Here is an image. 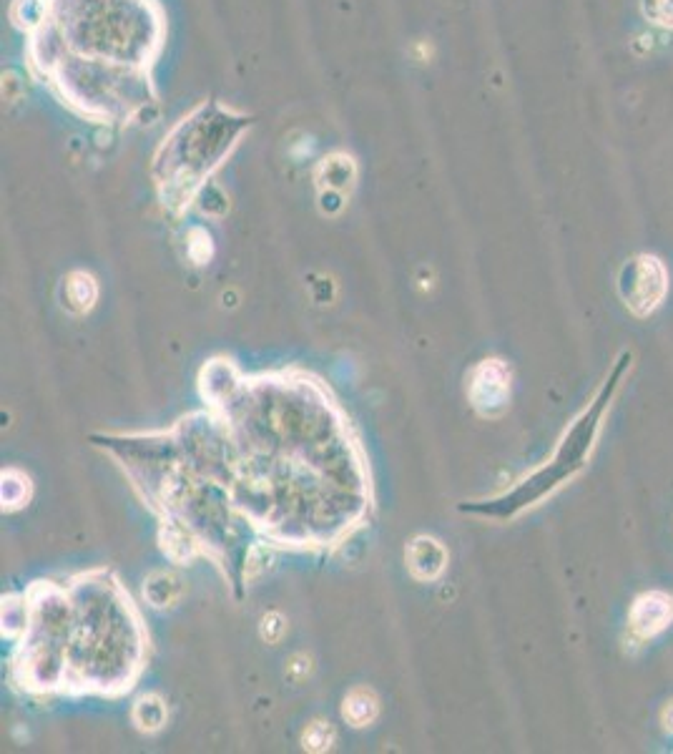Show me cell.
I'll list each match as a JSON object with an SVG mask.
<instances>
[{"label": "cell", "mask_w": 673, "mask_h": 754, "mask_svg": "<svg viewBox=\"0 0 673 754\" xmlns=\"http://www.w3.org/2000/svg\"><path fill=\"white\" fill-rule=\"evenodd\" d=\"M66 589L73 614L66 692H129L146 662V631L129 594L108 571L78 576Z\"/></svg>", "instance_id": "obj_1"}, {"label": "cell", "mask_w": 673, "mask_h": 754, "mask_svg": "<svg viewBox=\"0 0 673 754\" xmlns=\"http://www.w3.org/2000/svg\"><path fill=\"white\" fill-rule=\"evenodd\" d=\"M631 365L633 352H621V357H618L616 365H613L611 375H608L601 383V388H598L596 398H593L591 403H588V408L568 425L566 433L560 435L558 445H555L548 463L540 465L530 476H525L523 481L515 483L510 491L498 493V496L493 498H483V501L460 503V513L490 518V521H513L520 513L540 506L545 498H550L555 491H560L568 481H573V478L586 468L588 460H591V453L593 448H596L598 435H601L603 428V418H606V413L611 410L613 398H616L618 390H621L623 377L631 370Z\"/></svg>", "instance_id": "obj_2"}, {"label": "cell", "mask_w": 673, "mask_h": 754, "mask_svg": "<svg viewBox=\"0 0 673 754\" xmlns=\"http://www.w3.org/2000/svg\"><path fill=\"white\" fill-rule=\"evenodd\" d=\"M38 63L51 76L63 99L93 119H129L149 104L146 68L81 56L61 41L36 43Z\"/></svg>", "instance_id": "obj_3"}, {"label": "cell", "mask_w": 673, "mask_h": 754, "mask_svg": "<svg viewBox=\"0 0 673 754\" xmlns=\"http://www.w3.org/2000/svg\"><path fill=\"white\" fill-rule=\"evenodd\" d=\"M28 624L16 656L18 682L31 692H66L71 596L66 586L38 584L26 594Z\"/></svg>", "instance_id": "obj_4"}, {"label": "cell", "mask_w": 673, "mask_h": 754, "mask_svg": "<svg viewBox=\"0 0 673 754\" xmlns=\"http://www.w3.org/2000/svg\"><path fill=\"white\" fill-rule=\"evenodd\" d=\"M242 126V119H232L227 111L201 109L174 129L156 159L159 184L166 189L164 197L169 204L194 197L206 176L229 154Z\"/></svg>", "instance_id": "obj_5"}, {"label": "cell", "mask_w": 673, "mask_h": 754, "mask_svg": "<svg viewBox=\"0 0 673 754\" xmlns=\"http://www.w3.org/2000/svg\"><path fill=\"white\" fill-rule=\"evenodd\" d=\"M618 292L633 315H651L668 292V272L661 259L651 257V254H638L636 259H631L621 269Z\"/></svg>", "instance_id": "obj_6"}, {"label": "cell", "mask_w": 673, "mask_h": 754, "mask_svg": "<svg viewBox=\"0 0 673 754\" xmlns=\"http://www.w3.org/2000/svg\"><path fill=\"white\" fill-rule=\"evenodd\" d=\"M510 367L500 357L480 360L468 375V400L483 418H500L510 405Z\"/></svg>", "instance_id": "obj_7"}, {"label": "cell", "mask_w": 673, "mask_h": 754, "mask_svg": "<svg viewBox=\"0 0 673 754\" xmlns=\"http://www.w3.org/2000/svg\"><path fill=\"white\" fill-rule=\"evenodd\" d=\"M673 624V596L666 591H648L633 601L628 626L638 639H653Z\"/></svg>", "instance_id": "obj_8"}, {"label": "cell", "mask_w": 673, "mask_h": 754, "mask_svg": "<svg viewBox=\"0 0 673 754\" xmlns=\"http://www.w3.org/2000/svg\"><path fill=\"white\" fill-rule=\"evenodd\" d=\"M119 3L121 0H43V6H46V18L43 21L63 33L91 21V18L101 16V13L119 6Z\"/></svg>", "instance_id": "obj_9"}, {"label": "cell", "mask_w": 673, "mask_h": 754, "mask_svg": "<svg viewBox=\"0 0 673 754\" xmlns=\"http://www.w3.org/2000/svg\"><path fill=\"white\" fill-rule=\"evenodd\" d=\"M405 561L417 581H435L447 569V551L437 538L415 536L407 543Z\"/></svg>", "instance_id": "obj_10"}, {"label": "cell", "mask_w": 673, "mask_h": 754, "mask_svg": "<svg viewBox=\"0 0 673 754\" xmlns=\"http://www.w3.org/2000/svg\"><path fill=\"white\" fill-rule=\"evenodd\" d=\"M98 300L96 279L88 272H73L63 279V307L73 315H86Z\"/></svg>", "instance_id": "obj_11"}, {"label": "cell", "mask_w": 673, "mask_h": 754, "mask_svg": "<svg viewBox=\"0 0 673 754\" xmlns=\"http://www.w3.org/2000/svg\"><path fill=\"white\" fill-rule=\"evenodd\" d=\"M380 714V699L370 687H355L345 699H342V719L350 727L362 729L370 727Z\"/></svg>", "instance_id": "obj_12"}, {"label": "cell", "mask_w": 673, "mask_h": 754, "mask_svg": "<svg viewBox=\"0 0 673 754\" xmlns=\"http://www.w3.org/2000/svg\"><path fill=\"white\" fill-rule=\"evenodd\" d=\"M144 596L154 609H164V606L176 604V599L181 596V579L176 574H171V571H154L144 581Z\"/></svg>", "instance_id": "obj_13"}, {"label": "cell", "mask_w": 673, "mask_h": 754, "mask_svg": "<svg viewBox=\"0 0 673 754\" xmlns=\"http://www.w3.org/2000/svg\"><path fill=\"white\" fill-rule=\"evenodd\" d=\"M166 717H169L166 702L159 694H146V697H141L139 702L134 704V712H131V719H134V724L141 732H159L166 724Z\"/></svg>", "instance_id": "obj_14"}, {"label": "cell", "mask_w": 673, "mask_h": 754, "mask_svg": "<svg viewBox=\"0 0 673 754\" xmlns=\"http://www.w3.org/2000/svg\"><path fill=\"white\" fill-rule=\"evenodd\" d=\"M31 496V481L28 476H23L21 470L11 468L3 470V508L6 511H16Z\"/></svg>", "instance_id": "obj_15"}, {"label": "cell", "mask_w": 673, "mask_h": 754, "mask_svg": "<svg viewBox=\"0 0 673 754\" xmlns=\"http://www.w3.org/2000/svg\"><path fill=\"white\" fill-rule=\"evenodd\" d=\"M334 742V729L332 724L324 722V719H314L312 724H307V729L302 732V747L307 752H327Z\"/></svg>", "instance_id": "obj_16"}, {"label": "cell", "mask_w": 673, "mask_h": 754, "mask_svg": "<svg viewBox=\"0 0 673 754\" xmlns=\"http://www.w3.org/2000/svg\"><path fill=\"white\" fill-rule=\"evenodd\" d=\"M284 631H287V626H284V619L279 614H267L262 619V636L267 641H279L284 636Z\"/></svg>", "instance_id": "obj_17"}, {"label": "cell", "mask_w": 673, "mask_h": 754, "mask_svg": "<svg viewBox=\"0 0 673 754\" xmlns=\"http://www.w3.org/2000/svg\"><path fill=\"white\" fill-rule=\"evenodd\" d=\"M656 3V11H653V18L663 26L673 28V0H653Z\"/></svg>", "instance_id": "obj_18"}, {"label": "cell", "mask_w": 673, "mask_h": 754, "mask_svg": "<svg viewBox=\"0 0 673 754\" xmlns=\"http://www.w3.org/2000/svg\"><path fill=\"white\" fill-rule=\"evenodd\" d=\"M663 729L673 734V702L663 709Z\"/></svg>", "instance_id": "obj_19"}]
</instances>
